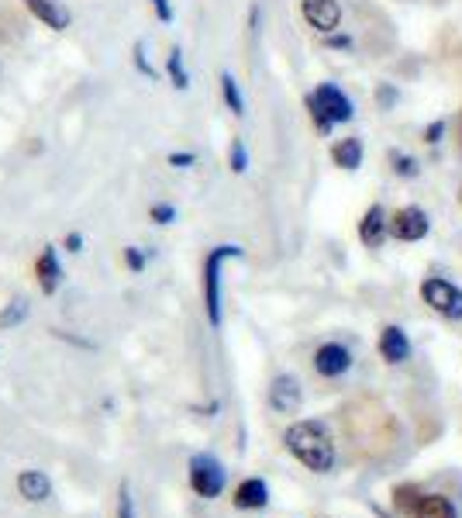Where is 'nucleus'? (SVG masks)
<instances>
[{
  "label": "nucleus",
  "instance_id": "f257e3e1",
  "mask_svg": "<svg viewBox=\"0 0 462 518\" xmlns=\"http://www.w3.org/2000/svg\"><path fill=\"white\" fill-rule=\"evenodd\" d=\"M283 443L314 474H328L335 467V443H332V436L317 421H297V425H290L286 436H283Z\"/></svg>",
  "mask_w": 462,
  "mask_h": 518
},
{
  "label": "nucleus",
  "instance_id": "f03ea898",
  "mask_svg": "<svg viewBox=\"0 0 462 518\" xmlns=\"http://www.w3.org/2000/svg\"><path fill=\"white\" fill-rule=\"evenodd\" d=\"M239 256H242L239 246H215L204 259V308L215 328L221 325V263Z\"/></svg>",
  "mask_w": 462,
  "mask_h": 518
},
{
  "label": "nucleus",
  "instance_id": "7ed1b4c3",
  "mask_svg": "<svg viewBox=\"0 0 462 518\" xmlns=\"http://www.w3.org/2000/svg\"><path fill=\"white\" fill-rule=\"evenodd\" d=\"M421 301L438 311L442 318H449V322H462V291L456 284H449V280H442V277H428L425 284H421Z\"/></svg>",
  "mask_w": 462,
  "mask_h": 518
},
{
  "label": "nucleus",
  "instance_id": "20e7f679",
  "mask_svg": "<svg viewBox=\"0 0 462 518\" xmlns=\"http://www.w3.org/2000/svg\"><path fill=\"white\" fill-rule=\"evenodd\" d=\"M190 487L200 498H217L224 491V467L217 463L215 456L197 453L190 459Z\"/></svg>",
  "mask_w": 462,
  "mask_h": 518
},
{
  "label": "nucleus",
  "instance_id": "39448f33",
  "mask_svg": "<svg viewBox=\"0 0 462 518\" xmlns=\"http://www.w3.org/2000/svg\"><path fill=\"white\" fill-rule=\"evenodd\" d=\"M310 100L335 122V125H341V122H352L356 118V107H352V100H348V94L341 90L339 83H317L314 87V94H310Z\"/></svg>",
  "mask_w": 462,
  "mask_h": 518
},
{
  "label": "nucleus",
  "instance_id": "423d86ee",
  "mask_svg": "<svg viewBox=\"0 0 462 518\" xmlns=\"http://www.w3.org/2000/svg\"><path fill=\"white\" fill-rule=\"evenodd\" d=\"M428 228H432V222L418 204H407V208L390 215V235L401 239V242H421L428 235Z\"/></svg>",
  "mask_w": 462,
  "mask_h": 518
},
{
  "label": "nucleus",
  "instance_id": "0eeeda50",
  "mask_svg": "<svg viewBox=\"0 0 462 518\" xmlns=\"http://www.w3.org/2000/svg\"><path fill=\"white\" fill-rule=\"evenodd\" d=\"M301 14L314 32L332 35L341 25V4L339 0H301Z\"/></svg>",
  "mask_w": 462,
  "mask_h": 518
},
{
  "label": "nucleus",
  "instance_id": "6e6552de",
  "mask_svg": "<svg viewBox=\"0 0 462 518\" xmlns=\"http://www.w3.org/2000/svg\"><path fill=\"white\" fill-rule=\"evenodd\" d=\"M301 401H304V394H301L297 377H290V373H279L277 381L270 384V408H273V412H279V415H294V412L301 408Z\"/></svg>",
  "mask_w": 462,
  "mask_h": 518
},
{
  "label": "nucleus",
  "instance_id": "1a4fd4ad",
  "mask_svg": "<svg viewBox=\"0 0 462 518\" xmlns=\"http://www.w3.org/2000/svg\"><path fill=\"white\" fill-rule=\"evenodd\" d=\"M348 366H352V353L339 346V342H325V346H317V353H314V370L321 373V377H341V373H348Z\"/></svg>",
  "mask_w": 462,
  "mask_h": 518
},
{
  "label": "nucleus",
  "instance_id": "9d476101",
  "mask_svg": "<svg viewBox=\"0 0 462 518\" xmlns=\"http://www.w3.org/2000/svg\"><path fill=\"white\" fill-rule=\"evenodd\" d=\"M387 235H390V218H387V211L380 204H372L370 211L363 215V222H359V242L366 249H380Z\"/></svg>",
  "mask_w": 462,
  "mask_h": 518
},
{
  "label": "nucleus",
  "instance_id": "9b49d317",
  "mask_svg": "<svg viewBox=\"0 0 462 518\" xmlns=\"http://www.w3.org/2000/svg\"><path fill=\"white\" fill-rule=\"evenodd\" d=\"M35 277H38V291L42 294H56L62 284V266L56 256V246H45L38 259H35Z\"/></svg>",
  "mask_w": 462,
  "mask_h": 518
},
{
  "label": "nucleus",
  "instance_id": "f8f14e48",
  "mask_svg": "<svg viewBox=\"0 0 462 518\" xmlns=\"http://www.w3.org/2000/svg\"><path fill=\"white\" fill-rule=\"evenodd\" d=\"M380 357L387 359L390 366H401L403 359H411V342H407L401 325H387L380 332Z\"/></svg>",
  "mask_w": 462,
  "mask_h": 518
},
{
  "label": "nucleus",
  "instance_id": "ddd939ff",
  "mask_svg": "<svg viewBox=\"0 0 462 518\" xmlns=\"http://www.w3.org/2000/svg\"><path fill=\"white\" fill-rule=\"evenodd\" d=\"M270 505V487L266 481H259V477H248L242 484L235 487V508H242V512H259V508H266Z\"/></svg>",
  "mask_w": 462,
  "mask_h": 518
},
{
  "label": "nucleus",
  "instance_id": "4468645a",
  "mask_svg": "<svg viewBox=\"0 0 462 518\" xmlns=\"http://www.w3.org/2000/svg\"><path fill=\"white\" fill-rule=\"evenodd\" d=\"M25 7H28L45 28H52V32H66L69 28V14L62 11L56 0H25Z\"/></svg>",
  "mask_w": 462,
  "mask_h": 518
},
{
  "label": "nucleus",
  "instance_id": "2eb2a0df",
  "mask_svg": "<svg viewBox=\"0 0 462 518\" xmlns=\"http://www.w3.org/2000/svg\"><path fill=\"white\" fill-rule=\"evenodd\" d=\"M411 518H459V512L445 494H421Z\"/></svg>",
  "mask_w": 462,
  "mask_h": 518
},
{
  "label": "nucleus",
  "instance_id": "dca6fc26",
  "mask_svg": "<svg viewBox=\"0 0 462 518\" xmlns=\"http://www.w3.org/2000/svg\"><path fill=\"white\" fill-rule=\"evenodd\" d=\"M332 162L339 166V169H359L363 166V142L359 138H339L335 145H332Z\"/></svg>",
  "mask_w": 462,
  "mask_h": 518
},
{
  "label": "nucleus",
  "instance_id": "f3484780",
  "mask_svg": "<svg viewBox=\"0 0 462 518\" xmlns=\"http://www.w3.org/2000/svg\"><path fill=\"white\" fill-rule=\"evenodd\" d=\"M18 494H21L25 501H45V498L52 494V484H49L45 474H38V470H25V474L18 477Z\"/></svg>",
  "mask_w": 462,
  "mask_h": 518
},
{
  "label": "nucleus",
  "instance_id": "a211bd4d",
  "mask_svg": "<svg viewBox=\"0 0 462 518\" xmlns=\"http://www.w3.org/2000/svg\"><path fill=\"white\" fill-rule=\"evenodd\" d=\"M221 94H224V104H228L231 114H239V118L246 114V100H242V90H239L231 73H221Z\"/></svg>",
  "mask_w": 462,
  "mask_h": 518
},
{
  "label": "nucleus",
  "instance_id": "6ab92c4d",
  "mask_svg": "<svg viewBox=\"0 0 462 518\" xmlns=\"http://www.w3.org/2000/svg\"><path fill=\"white\" fill-rule=\"evenodd\" d=\"M166 73H169V80H173L176 90H186V87H190V76H186L184 52H180V49H173V52L166 56Z\"/></svg>",
  "mask_w": 462,
  "mask_h": 518
},
{
  "label": "nucleus",
  "instance_id": "aec40b11",
  "mask_svg": "<svg viewBox=\"0 0 462 518\" xmlns=\"http://www.w3.org/2000/svg\"><path fill=\"white\" fill-rule=\"evenodd\" d=\"M390 162H394V173L397 177H403V180H414L418 173H421V162L414 160V156H407V153H390Z\"/></svg>",
  "mask_w": 462,
  "mask_h": 518
},
{
  "label": "nucleus",
  "instance_id": "412c9836",
  "mask_svg": "<svg viewBox=\"0 0 462 518\" xmlns=\"http://www.w3.org/2000/svg\"><path fill=\"white\" fill-rule=\"evenodd\" d=\"M228 166H231V173H246L248 169V149L242 138H231V145H228Z\"/></svg>",
  "mask_w": 462,
  "mask_h": 518
},
{
  "label": "nucleus",
  "instance_id": "4be33fe9",
  "mask_svg": "<svg viewBox=\"0 0 462 518\" xmlns=\"http://www.w3.org/2000/svg\"><path fill=\"white\" fill-rule=\"evenodd\" d=\"M418 498H421V494H418V487H411V484L397 487V491H394V508L411 515V512H414V505H418Z\"/></svg>",
  "mask_w": 462,
  "mask_h": 518
},
{
  "label": "nucleus",
  "instance_id": "5701e85b",
  "mask_svg": "<svg viewBox=\"0 0 462 518\" xmlns=\"http://www.w3.org/2000/svg\"><path fill=\"white\" fill-rule=\"evenodd\" d=\"M25 315H28V301H25V297H18L11 308H4V311H0V328H14V325L21 322Z\"/></svg>",
  "mask_w": 462,
  "mask_h": 518
},
{
  "label": "nucleus",
  "instance_id": "b1692460",
  "mask_svg": "<svg viewBox=\"0 0 462 518\" xmlns=\"http://www.w3.org/2000/svg\"><path fill=\"white\" fill-rule=\"evenodd\" d=\"M149 218H153L155 225H169V222H176V208L166 204V200H159V204L149 208Z\"/></svg>",
  "mask_w": 462,
  "mask_h": 518
},
{
  "label": "nucleus",
  "instance_id": "393cba45",
  "mask_svg": "<svg viewBox=\"0 0 462 518\" xmlns=\"http://www.w3.org/2000/svg\"><path fill=\"white\" fill-rule=\"evenodd\" d=\"M131 59H135V69H138L142 76L155 80V69H153V63L145 59V45H142V42H135V45H131Z\"/></svg>",
  "mask_w": 462,
  "mask_h": 518
},
{
  "label": "nucleus",
  "instance_id": "a878e982",
  "mask_svg": "<svg viewBox=\"0 0 462 518\" xmlns=\"http://www.w3.org/2000/svg\"><path fill=\"white\" fill-rule=\"evenodd\" d=\"M308 111H310V122H314V129L321 131V135H328V131L335 129V122H332V118H328V114H325V111H321V107H317V104H314L310 98H308Z\"/></svg>",
  "mask_w": 462,
  "mask_h": 518
},
{
  "label": "nucleus",
  "instance_id": "bb28decb",
  "mask_svg": "<svg viewBox=\"0 0 462 518\" xmlns=\"http://www.w3.org/2000/svg\"><path fill=\"white\" fill-rule=\"evenodd\" d=\"M397 98H401V94H397L394 83H380V87H376V104H380L383 111H390V107L397 104Z\"/></svg>",
  "mask_w": 462,
  "mask_h": 518
},
{
  "label": "nucleus",
  "instance_id": "cd10ccee",
  "mask_svg": "<svg viewBox=\"0 0 462 518\" xmlns=\"http://www.w3.org/2000/svg\"><path fill=\"white\" fill-rule=\"evenodd\" d=\"M124 266H128L131 273H142V270H145V253H142L138 246H128V249H124Z\"/></svg>",
  "mask_w": 462,
  "mask_h": 518
},
{
  "label": "nucleus",
  "instance_id": "c85d7f7f",
  "mask_svg": "<svg viewBox=\"0 0 462 518\" xmlns=\"http://www.w3.org/2000/svg\"><path fill=\"white\" fill-rule=\"evenodd\" d=\"M149 4H153L155 18H159L162 25H169V21L176 18V11H173V4H169V0H149Z\"/></svg>",
  "mask_w": 462,
  "mask_h": 518
},
{
  "label": "nucleus",
  "instance_id": "c756f323",
  "mask_svg": "<svg viewBox=\"0 0 462 518\" xmlns=\"http://www.w3.org/2000/svg\"><path fill=\"white\" fill-rule=\"evenodd\" d=\"M118 518H135V505H131L128 487H121V494H118Z\"/></svg>",
  "mask_w": 462,
  "mask_h": 518
},
{
  "label": "nucleus",
  "instance_id": "7c9ffc66",
  "mask_svg": "<svg viewBox=\"0 0 462 518\" xmlns=\"http://www.w3.org/2000/svg\"><path fill=\"white\" fill-rule=\"evenodd\" d=\"M169 166H176V169H186V166H193L197 162V156L193 153H169Z\"/></svg>",
  "mask_w": 462,
  "mask_h": 518
},
{
  "label": "nucleus",
  "instance_id": "2f4dec72",
  "mask_svg": "<svg viewBox=\"0 0 462 518\" xmlns=\"http://www.w3.org/2000/svg\"><path fill=\"white\" fill-rule=\"evenodd\" d=\"M442 135H445V122H432V125L425 129V142L435 145V142H442Z\"/></svg>",
  "mask_w": 462,
  "mask_h": 518
},
{
  "label": "nucleus",
  "instance_id": "473e14b6",
  "mask_svg": "<svg viewBox=\"0 0 462 518\" xmlns=\"http://www.w3.org/2000/svg\"><path fill=\"white\" fill-rule=\"evenodd\" d=\"M66 249H69V253H83V235H80V232H69V235H66Z\"/></svg>",
  "mask_w": 462,
  "mask_h": 518
},
{
  "label": "nucleus",
  "instance_id": "72a5a7b5",
  "mask_svg": "<svg viewBox=\"0 0 462 518\" xmlns=\"http://www.w3.org/2000/svg\"><path fill=\"white\" fill-rule=\"evenodd\" d=\"M328 45H332V49H348V45H352V38H345V35H335V38H328Z\"/></svg>",
  "mask_w": 462,
  "mask_h": 518
},
{
  "label": "nucleus",
  "instance_id": "f704fd0d",
  "mask_svg": "<svg viewBox=\"0 0 462 518\" xmlns=\"http://www.w3.org/2000/svg\"><path fill=\"white\" fill-rule=\"evenodd\" d=\"M459 204H462V191H459Z\"/></svg>",
  "mask_w": 462,
  "mask_h": 518
}]
</instances>
